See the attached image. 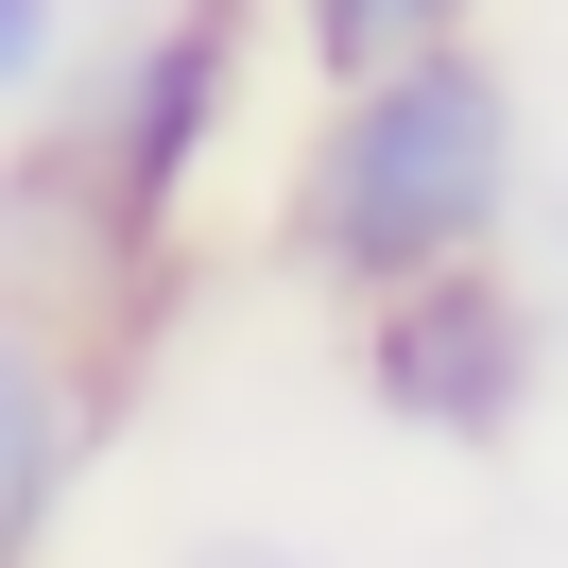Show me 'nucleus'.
Wrapping results in <instances>:
<instances>
[{
    "label": "nucleus",
    "instance_id": "nucleus-2",
    "mask_svg": "<svg viewBox=\"0 0 568 568\" xmlns=\"http://www.w3.org/2000/svg\"><path fill=\"white\" fill-rule=\"evenodd\" d=\"M242 18H258V0H155L139 36L104 52L87 121H70L87 190H104V242H121V276H155V258H173L190 190H207L224 121H242Z\"/></svg>",
    "mask_w": 568,
    "mask_h": 568
},
{
    "label": "nucleus",
    "instance_id": "nucleus-4",
    "mask_svg": "<svg viewBox=\"0 0 568 568\" xmlns=\"http://www.w3.org/2000/svg\"><path fill=\"white\" fill-rule=\"evenodd\" d=\"M87 448H104V396H87V362L36 327V293H0V568H18L52 517H70Z\"/></svg>",
    "mask_w": 568,
    "mask_h": 568
},
{
    "label": "nucleus",
    "instance_id": "nucleus-7",
    "mask_svg": "<svg viewBox=\"0 0 568 568\" xmlns=\"http://www.w3.org/2000/svg\"><path fill=\"white\" fill-rule=\"evenodd\" d=\"M190 568H327V551H293V534H207Z\"/></svg>",
    "mask_w": 568,
    "mask_h": 568
},
{
    "label": "nucleus",
    "instance_id": "nucleus-5",
    "mask_svg": "<svg viewBox=\"0 0 568 568\" xmlns=\"http://www.w3.org/2000/svg\"><path fill=\"white\" fill-rule=\"evenodd\" d=\"M293 36H311L327 87H362V70H396V52H448L465 0H293Z\"/></svg>",
    "mask_w": 568,
    "mask_h": 568
},
{
    "label": "nucleus",
    "instance_id": "nucleus-1",
    "mask_svg": "<svg viewBox=\"0 0 568 568\" xmlns=\"http://www.w3.org/2000/svg\"><path fill=\"white\" fill-rule=\"evenodd\" d=\"M517 155H534V139H517V87H499L465 36H448V52H396V70L327 87L276 242H293V276H327V293L362 311V293L430 276V258H483L499 207H517Z\"/></svg>",
    "mask_w": 568,
    "mask_h": 568
},
{
    "label": "nucleus",
    "instance_id": "nucleus-3",
    "mask_svg": "<svg viewBox=\"0 0 568 568\" xmlns=\"http://www.w3.org/2000/svg\"><path fill=\"white\" fill-rule=\"evenodd\" d=\"M345 362H362V396H379L396 430H430V448H499V430L534 414L551 327H534V293L499 276V242H483V258H430V276L362 293Z\"/></svg>",
    "mask_w": 568,
    "mask_h": 568
},
{
    "label": "nucleus",
    "instance_id": "nucleus-6",
    "mask_svg": "<svg viewBox=\"0 0 568 568\" xmlns=\"http://www.w3.org/2000/svg\"><path fill=\"white\" fill-rule=\"evenodd\" d=\"M70 87V0H0V121Z\"/></svg>",
    "mask_w": 568,
    "mask_h": 568
}]
</instances>
